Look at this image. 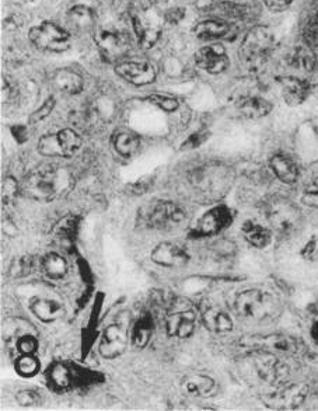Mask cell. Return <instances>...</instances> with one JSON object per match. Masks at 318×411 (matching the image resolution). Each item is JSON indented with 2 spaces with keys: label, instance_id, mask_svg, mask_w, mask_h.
Wrapping results in <instances>:
<instances>
[{
  "label": "cell",
  "instance_id": "obj_32",
  "mask_svg": "<svg viewBox=\"0 0 318 411\" xmlns=\"http://www.w3.org/2000/svg\"><path fill=\"white\" fill-rule=\"evenodd\" d=\"M139 145H140L139 138L132 132L118 133L116 141H114L116 151L123 158H129V156L135 155L139 149Z\"/></svg>",
  "mask_w": 318,
  "mask_h": 411
},
{
  "label": "cell",
  "instance_id": "obj_4",
  "mask_svg": "<svg viewBox=\"0 0 318 411\" xmlns=\"http://www.w3.org/2000/svg\"><path fill=\"white\" fill-rule=\"evenodd\" d=\"M267 218L275 232L289 236L300 226V210L287 200H275L267 208Z\"/></svg>",
  "mask_w": 318,
  "mask_h": 411
},
{
  "label": "cell",
  "instance_id": "obj_47",
  "mask_svg": "<svg viewBox=\"0 0 318 411\" xmlns=\"http://www.w3.org/2000/svg\"><path fill=\"white\" fill-rule=\"evenodd\" d=\"M312 337H313L314 342L318 345V320L313 325V328H312Z\"/></svg>",
  "mask_w": 318,
  "mask_h": 411
},
{
  "label": "cell",
  "instance_id": "obj_30",
  "mask_svg": "<svg viewBox=\"0 0 318 411\" xmlns=\"http://www.w3.org/2000/svg\"><path fill=\"white\" fill-rule=\"evenodd\" d=\"M42 270H43L46 277H49L52 280H61L65 277V274L68 271V263L62 255H59L56 253H51V254L43 257Z\"/></svg>",
  "mask_w": 318,
  "mask_h": 411
},
{
  "label": "cell",
  "instance_id": "obj_18",
  "mask_svg": "<svg viewBox=\"0 0 318 411\" xmlns=\"http://www.w3.org/2000/svg\"><path fill=\"white\" fill-rule=\"evenodd\" d=\"M66 21L71 31L75 34H88L96 27V14L91 9L86 6H75L69 10Z\"/></svg>",
  "mask_w": 318,
  "mask_h": 411
},
{
  "label": "cell",
  "instance_id": "obj_35",
  "mask_svg": "<svg viewBox=\"0 0 318 411\" xmlns=\"http://www.w3.org/2000/svg\"><path fill=\"white\" fill-rule=\"evenodd\" d=\"M213 13L219 17H225V19H242L245 16V10L244 7H241L239 4L235 3H222L213 7Z\"/></svg>",
  "mask_w": 318,
  "mask_h": 411
},
{
  "label": "cell",
  "instance_id": "obj_45",
  "mask_svg": "<svg viewBox=\"0 0 318 411\" xmlns=\"http://www.w3.org/2000/svg\"><path fill=\"white\" fill-rule=\"evenodd\" d=\"M303 203L307 206L318 208V187L314 190L306 191V194L303 196Z\"/></svg>",
  "mask_w": 318,
  "mask_h": 411
},
{
  "label": "cell",
  "instance_id": "obj_36",
  "mask_svg": "<svg viewBox=\"0 0 318 411\" xmlns=\"http://www.w3.org/2000/svg\"><path fill=\"white\" fill-rule=\"evenodd\" d=\"M33 271V260L30 257H20L13 261L10 267V275L13 278L27 277Z\"/></svg>",
  "mask_w": 318,
  "mask_h": 411
},
{
  "label": "cell",
  "instance_id": "obj_27",
  "mask_svg": "<svg viewBox=\"0 0 318 411\" xmlns=\"http://www.w3.org/2000/svg\"><path fill=\"white\" fill-rule=\"evenodd\" d=\"M52 81L58 90L68 94H78L83 90L81 76L71 69L56 71Z\"/></svg>",
  "mask_w": 318,
  "mask_h": 411
},
{
  "label": "cell",
  "instance_id": "obj_24",
  "mask_svg": "<svg viewBox=\"0 0 318 411\" xmlns=\"http://www.w3.org/2000/svg\"><path fill=\"white\" fill-rule=\"evenodd\" d=\"M133 29L138 37V41L142 48H152L156 42L159 41L160 29L158 26L152 24L149 20L143 17H135L133 19Z\"/></svg>",
  "mask_w": 318,
  "mask_h": 411
},
{
  "label": "cell",
  "instance_id": "obj_8",
  "mask_svg": "<svg viewBox=\"0 0 318 411\" xmlns=\"http://www.w3.org/2000/svg\"><path fill=\"white\" fill-rule=\"evenodd\" d=\"M275 36L268 27H254L245 36L241 54L247 62H261L272 49Z\"/></svg>",
  "mask_w": 318,
  "mask_h": 411
},
{
  "label": "cell",
  "instance_id": "obj_12",
  "mask_svg": "<svg viewBox=\"0 0 318 411\" xmlns=\"http://www.w3.org/2000/svg\"><path fill=\"white\" fill-rule=\"evenodd\" d=\"M233 222L232 210L227 206H216L206 212L200 219L195 228V235L198 236H212L227 226H230Z\"/></svg>",
  "mask_w": 318,
  "mask_h": 411
},
{
  "label": "cell",
  "instance_id": "obj_15",
  "mask_svg": "<svg viewBox=\"0 0 318 411\" xmlns=\"http://www.w3.org/2000/svg\"><path fill=\"white\" fill-rule=\"evenodd\" d=\"M116 73L120 76L123 81L136 84V86H145V84H149L156 79L155 68L148 62L120 64L116 68Z\"/></svg>",
  "mask_w": 318,
  "mask_h": 411
},
{
  "label": "cell",
  "instance_id": "obj_13",
  "mask_svg": "<svg viewBox=\"0 0 318 411\" xmlns=\"http://www.w3.org/2000/svg\"><path fill=\"white\" fill-rule=\"evenodd\" d=\"M128 329L123 325H111L103 333V338L100 342V352L104 358L113 360L120 357L128 348Z\"/></svg>",
  "mask_w": 318,
  "mask_h": 411
},
{
  "label": "cell",
  "instance_id": "obj_17",
  "mask_svg": "<svg viewBox=\"0 0 318 411\" xmlns=\"http://www.w3.org/2000/svg\"><path fill=\"white\" fill-rule=\"evenodd\" d=\"M195 320H197V316L193 310L175 312L170 315L167 319V323H165L167 333L171 337L188 338L193 335L195 330Z\"/></svg>",
  "mask_w": 318,
  "mask_h": 411
},
{
  "label": "cell",
  "instance_id": "obj_25",
  "mask_svg": "<svg viewBox=\"0 0 318 411\" xmlns=\"http://www.w3.org/2000/svg\"><path fill=\"white\" fill-rule=\"evenodd\" d=\"M271 168L279 180L284 184H293L299 177L297 165L284 155H275L271 159Z\"/></svg>",
  "mask_w": 318,
  "mask_h": 411
},
{
  "label": "cell",
  "instance_id": "obj_33",
  "mask_svg": "<svg viewBox=\"0 0 318 411\" xmlns=\"http://www.w3.org/2000/svg\"><path fill=\"white\" fill-rule=\"evenodd\" d=\"M317 65L316 56L309 48H299L293 55V66H296L299 71L312 72Z\"/></svg>",
  "mask_w": 318,
  "mask_h": 411
},
{
  "label": "cell",
  "instance_id": "obj_2",
  "mask_svg": "<svg viewBox=\"0 0 318 411\" xmlns=\"http://www.w3.org/2000/svg\"><path fill=\"white\" fill-rule=\"evenodd\" d=\"M236 310L242 319L251 322H267L279 316L282 308L278 299L272 295L250 289L241 292L236 299Z\"/></svg>",
  "mask_w": 318,
  "mask_h": 411
},
{
  "label": "cell",
  "instance_id": "obj_31",
  "mask_svg": "<svg viewBox=\"0 0 318 411\" xmlns=\"http://www.w3.org/2000/svg\"><path fill=\"white\" fill-rule=\"evenodd\" d=\"M185 390L197 397H205L209 396L210 392L215 387V382L205 375H193L184 382Z\"/></svg>",
  "mask_w": 318,
  "mask_h": 411
},
{
  "label": "cell",
  "instance_id": "obj_46",
  "mask_svg": "<svg viewBox=\"0 0 318 411\" xmlns=\"http://www.w3.org/2000/svg\"><path fill=\"white\" fill-rule=\"evenodd\" d=\"M184 16H185V10H183V9H174V10H170V11L167 13V20H168L170 23H178L180 20L184 19Z\"/></svg>",
  "mask_w": 318,
  "mask_h": 411
},
{
  "label": "cell",
  "instance_id": "obj_34",
  "mask_svg": "<svg viewBox=\"0 0 318 411\" xmlns=\"http://www.w3.org/2000/svg\"><path fill=\"white\" fill-rule=\"evenodd\" d=\"M16 368H17L19 375H21L24 377H31V376L39 373L40 361L34 355H23L21 358H19Z\"/></svg>",
  "mask_w": 318,
  "mask_h": 411
},
{
  "label": "cell",
  "instance_id": "obj_22",
  "mask_svg": "<svg viewBox=\"0 0 318 411\" xmlns=\"http://www.w3.org/2000/svg\"><path fill=\"white\" fill-rule=\"evenodd\" d=\"M202 323L212 333H227L233 329L232 318L219 308H209L202 315Z\"/></svg>",
  "mask_w": 318,
  "mask_h": 411
},
{
  "label": "cell",
  "instance_id": "obj_20",
  "mask_svg": "<svg viewBox=\"0 0 318 411\" xmlns=\"http://www.w3.org/2000/svg\"><path fill=\"white\" fill-rule=\"evenodd\" d=\"M282 96L289 106L302 104L309 96V83L294 76H286L280 81Z\"/></svg>",
  "mask_w": 318,
  "mask_h": 411
},
{
  "label": "cell",
  "instance_id": "obj_21",
  "mask_svg": "<svg viewBox=\"0 0 318 411\" xmlns=\"http://www.w3.org/2000/svg\"><path fill=\"white\" fill-rule=\"evenodd\" d=\"M31 310L43 323H52L61 319L65 313L63 306L59 302L51 300V299H42V298L34 299L31 302Z\"/></svg>",
  "mask_w": 318,
  "mask_h": 411
},
{
  "label": "cell",
  "instance_id": "obj_44",
  "mask_svg": "<svg viewBox=\"0 0 318 411\" xmlns=\"http://www.w3.org/2000/svg\"><path fill=\"white\" fill-rule=\"evenodd\" d=\"M293 0H264L265 6L272 11H282L292 4Z\"/></svg>",
  "mask_w": 318,
  "mask_h": 411
},
{
  "label": "cell",
  "instance_id": "obj_26",
  "mask_svg": "<svg viewBox=\"0 0 318 411\" xmlns=\"http://www.w3.org/2000/svg\"><path fill=\"white\" fill-rule=\"evenodd\" d=\"M230 26L222 20H205L194 27V34L200 40H216L227 36Z\"/></svg>",
  "mask_w": 318,
  "mask_h": 411
},
{
  "label": "cell",
  "instance_id": "obj_9",
  "mask_svg": "<svg viewBox=\"0 0 318 411\" xmlns=\"http://www.w3.org/2000/svg\"><path fill=\"white\" fill-rule=\"evenodd\" d=\"M307 393L309 389L302 383H283L275 392L267 395L264 402L268 407L275 410H293L304 403Z\"/></svg>",
  "mask_w": 318,
  "mask_h": 411
},
{
  "label": "cell",
  "instance_id": "obj_10",
  "mask_svg": "<svg viewBox=\"0 0 318 411\" xmlns=\"http://www.w3.org/2000/svg\"><path fill=\"white\" fill-rule=\"evenodd\" d=\"M185 220V210L174 203L164 201L150 209L148 213V223L153 229L173 230L181 226Z\"/></svg>",
  "mask_w": 318,
  "mask_h": 411
},
{
  "label": "cell",
  "instance_id": "obj_40",
  "mask_svg": "<svg viewBox=\"0 0 318 411\" xmlns=\"http://www.w3.org/2000/svg\"><path fill=\"white\" fill-rule=\"evenodd\" d=\"M149 100H150L153 104L159 106L161 110H164V111H167V113L175 111V110L178 108V106H180L175 98L167 97V96H150Z\"/></svg>",
  "mask_w": 318,
  "mask_h": 411
},
{
  "label": "cell",
  "instance_id": "obj_39",
  "mask_svg": "<svg viewBox=\"0 0 318 411\" xmlns=\"http://www.w3.org/2000/svg\"><path fill=\"white\" fill-rule=\"evenodd\" d=\"M53 107H55V98H53V97H49V98L41 106L39 110H36V111L31 114L30 123H40L43 118H46V117L52 113Z\"/></svg>",
  "mask_w": 318,
  "mask_h": 411
},
{
  "label": "cell",
  "instance_id": "obj_3",
  "mask_svg": "<svg viewBox=\"0 0 318 411\" xmlns=\"http://www.w3.org/2000/svg\"><path fill=\"white\" fill-rule=\"evenodd\" d=\"M48 377L53 389L63 392V390H69L73 387L96 383L97 379L101 377V375L96 372L81 370L76 365L59 362V364H55L49 370Z\"/></svg>",
  "mask_w": 318,
  "mask_h": 411
},
{
  "label": "cell",
  "instance_id": "obj_16",
  "mask_svg": "<svg viewBox=\"0 0 318 411\" xmlns=\"http://www.w3.org/2000/svg\"><path fill=\"white\" fill-rule=\"evenodd\" d=\"M152 260L163 267L180 268L188 263L190 255L184 247L165 242L152 251Z\"/></svg>",
  "mask_w": 318,
  "mask_h": 411
},
{
  "label": "cell",
  "instance_id": "obj_43",
  "mask_svg": "<svg viewBox=\"0 0 318 411\" xmlns=\"http://www.w3.org/2000/svg\"><path fill=\"white\" fill-rule=\"evenodd\" d=\"M303 255L309 260H318V235H316L303 250Z\"/></svg>",
  "mask_w": 318,
  "mask_h": 411
},
{
  "label": "cell",
  "instance_id": "obj_23",
  "mask_svg": "<svg viewBox=\"0 0 318 411\" xmlns=\"http://www.w3.org/2000/svg\"><path fill=\"white\" fill-rule=\"evenodd\" d=\"M274 106L261 97H245L239 103V111L241 116L251 120H258L268 116L272 111Z\"/></svg>",
  "mask_w": 318,
  "mask_h": 411
},
{
  "label": "cell",
  "instance_id": "obj_11",
  "mask_svg": "<svg viewBox=\"0 0 318 411\" xmlns=\"http://www.w3.org/2000/svg\"><path fill=\"white\" fill-rule=\"evenodd\" d=\"M94 40L101 55L110 62L123 58L130 48L129 37L118 30H101L96 34Z\"/></svg>",
  "mask_w": 318,
  "mask_h": 411
},
{
  "label": "cell",
  "instance_id": "obj_14",
  "mask_svg": "<svg viewBox=\"0 0 318 411\" xmlns=\"http://www.w3.org/2000/svg\"><path fill=\"white\" fill-rule=\"evenodd\" d=\"M195 62L200 69L212 75L225 72L230 65L226 49L222 45H209L199 49L195 55Z\"/></svg>",
  "mask_w": 318,
  "mask_h": 411
},
{
  "label": "cell",
  "instance_id": "obj_19",
  "mask_svg": "<svg viewBox=\"0 0 318 411\" xmlns=\"http://www.w3.org/2000/svg\"><path fill=\"white\" fill-rule=\"evenodd\" d=\"M258 350L270 352H283V354H296L299 351V341L286 334H272L265 335L255 341Z\"/></svg>",
  "mask_w": 318,
  "mask_h": 411
},
{
  "label": "cell",
  "instance_id": "obj_38",
  "mask_svg": "<svg viewBox=\"0 0 318 411\" xmlns=\"http://www.w3.org/2000/svg\"><path fill=\"white\" fill-rule=\"evenodd\" d=\"M16 400L23 407H31L40 405V395L33 390H21L16 395Z\"/></svg>",
  "mask_w": 318,
  "mask_h": 411
},
{
  "label": "cell",
  "instance_id": "obj_28",
  "mask_svg": "<svg viewBox=\"0 0 318 411\" xmlns=\"http://www.w3.org/2000/svg\"><path fill=\"white\" fill-rule=\"evenodd\" d=\"M242 233H244V238L247 239L248 243H251L252 246L258 247V248L268 246L271 243V239H272V235L267 228H264L258 223H254V222L244 223Z\"/></svg>",
  "mask_w": 318,
  "mask_h": 411
},
{
  "label": "cell",
  "instance_id": "obj_37",
  "mask_svg": "<svg viewBox=\"0 0 318 411\" xmlns=\"http://www.w3.org/2000/svg\"><path fill=\"white\" fill-rule=\"evenodd\" d=\"M17 350L23 355H33L39 350V341L33 335H23L17 340Z\"/></svg>",
  "mask_w": 318,
  "mask_h": 411
},
{
  "label": "cell",
  "instance_id": "obj_41",
  "mask_svg": "<svg viewBox=\"0 0 318 411\" xmlns=\"http://www.w3.org/2000/svg\"><path fill=\"white\" fill-rule=\"evenodd\" d=\"M306 41L312 46H318V11L317 14L307 23L304 30Z\"/></svg>",
  "mask_w": 318,
  "mask_h": 411
},
{
  "label": "cell",
  "instance_id": "obj_29",
  "mask_svg": "<svg viewBox=\"0 0 318 411\" xmlns=\"http://www.w3.org/2000/svg\"><path fill=\"white\" fill-rule=\"evenodd\" d=\"M153 319L150 315H143L132 331V342L136 348H145L153 335Z\"/></svg>",
  "mask_w": 318,
  "mask_h": 411
},
{
  "label": "cell",
  "instance_id": "obj_7",
  "mask_svg": "<svg viewBox=\"0 0 318 411\" xmlns=\"http://www.w3.org/2000/svg\"><path fill=\"white\" fill-rule=\"evenodd\" d=\"M30 40L37 48L49 52H65L71 46L69 33L51 21H43L33 27L30 30Z\"/></svg>",
  "mask_w": 318,
  "mask_h": 411
},
{
  "label": "cell",
  "instance_id": "obj_5",
  "mask_svg": "<svg viewBox=\"0 0 318 411\" xmlns=\"http://www.w3.org/2000/svg\"><path fill=\"white\" fill-rule=\"evenodd\" d=\"M80 136L72 129H62L52 135L42 136L39 142V152L43 156L71 158L79 151Z\"/></svg>",
  "mask_w": 318,
  "mask_h": 411
},
{
  "label": "cell",
  "instance_id": "obj_1",
  "mask_svg": "<svg viewBox=\"0 0 318 411\" xmlns=\"http://www.w3.org/2000/svg\"><path fill=\"white\" fill-rule=\"evenodd\" d=\"M73 186L72 174L62 168H41L26 177L20 190L31 200L48 203L66 194Z\"/></svg>",
  "mask_w": 318,
  "mask_h": 411
},
{
  "label": "cell",
  "instance_id": "obj_6",
  "mask_svg": "<svg viewBox=\"0 0 318 411\" xmlns=\"http://www.w3.org/2000/svg\"><path fill=\"white\" fill-rule=\"evenodd\" d=\"M251 360H252V367L255 370V373L258 375L261 380L272 386H280L286 383L290 375L289 367L283 361H280L278 357H275L272 352L258 350L252 355Z\"/></svg>",
  "mask_w": 318,
  "mask_h": 411
},
{
  "label": "cell",
  "instance_id": "obj_42",
  "mask_svg": "<svg viewBox=\"0 0 318 411\" xmlns=\"http://www.w3.org/2000/svg\"><path fill=\"white\" fill-rule=\"evenodd\" d=\"M17 183L13 178H6L3 181L1 186V191H3V201H10L17 196Z\"/></svg>",
  "mask_w": 318,
  "mask_h": 411
}]
</instances>
